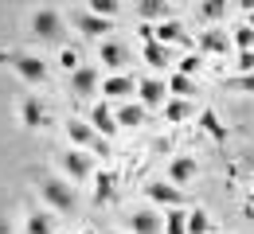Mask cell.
Returning a JSON list of instances; mask_svg holds the SVG:
<instances>
[{
  "mask_svg": "<svg viewBox=\"0 0 254 234\" xmlns=\"http://www.w3.org/2000/svg\"><path fill=\"white\" fill-rule=\"evenodd\" d=\"M0 63L4 67H12L28 86H43L47 82V63H43V55H32V51H0Z\"/></svg>",
  "mask_w": 254,
  "mask_h": 234,
  "instance_id": "cell-1",
  "label": "cell"
},
{
  "mask_svg": "<svg viewBox=\"0 0 254 234\" xmlns=\"http://www.w3.org/2000/svg\"><path fill=\"white\" fill-rule=\"evenodd\" d=\"M32 35L39 43H59L63 39V16L55 8H35L32 12Z\"/></svg>",
  "mask_w": 254,
  "mask_h": 234,
  "instance_id": "cell-2",
  "label": "cell"
},
{
  "mask_svg": "<svg viewBox=\"0 0 254 234\" xmlns=\"http://www.w3.org/2000/svg\"><path fill=\"white\" fill-rule=\"evenodd\" d=\"M39 195L51 211H74L78 199H74V187L63 184V180H39Z\"/></svg>",
  "mask_w": 254,
  "mask_h": 234,
  "instance_id": "cell-3",
  "label": "cell"
},
{
  "mask_svg": "<svg viewBox=\"0 0 254 234\" xmlns=\"http://www.w3.org/2000/svg\"><path fill=\"white\" fill-rule=\"evenodd\" d=\"M145 199L160 203V207H184L188 195H184V187H176V184H168V180H149V184H145Z\"/></svg>",
  "mask_w": 254,
  "mask_h": 234,
  "instance_id": "cell-4",
  "label": "cell"
},
{
  "mask_svg": "<svg viewBox=\"0 0 254 234\" xmlns=\"http://www.w3.org/2000/svg\"><path fill=\"white\" fill-rule=\"evenodd\" d=\"M63 172L70 176V184H74V180H90L94 164H90V156L82 148H70V152H63Z\"/></svg>",
  "mask_w": 254,
  "mask_h": 234,
  "instance_id": "cell-5",
  "label": "cell"
},
{
  "mask_svg": "<svg viewBox=\"0 0 254 234\" xmlns=\"http://www.w3.org/2000/svg\"><path fill=\"white\" fill-rule=\"evenodd\" d=\"M126 63H129V47L118 43V39H106V43H102V67L110 70V74H122Z\"/></svg>",
  "mask_w": 254,
  "mask_h": 234,
  "instance_id": "cell-6",
  "label": "cell"
},
{
  "mask_svg": "<svg viewBox=\"0 0 254 234\" xmlns=\"http://www.w3.org/2000/svg\"><path fill=\"white\" fill-rule=\"evenodd\" d=\"M94 90H102V78H98L94 67H78L70 74V94H74V98H90Z\"/></svg>",
  "mask_w": 254,
  "mask_h": 234,
  "instance_id": "cell-7",
  "label": "cell"
},
{
  "mask_svg": "<svg viewBox=\"0 0 254 234\" xmlns=\"http://www.w3.org/2000/svg\"><path fill=\"white\" fill-rule=\"evenodd\" d=\"M86 117H90V129H94L102 140H110V137L118 133V117L110 113V105H106V101H98V105L86 113Z\"/></svg>",
  "mask_w": 254,
  "mask_h": 234,
  "instance_id": "cell-8",
  "label": "cell"
},
{
  "mask_svg": "<svg viewBox=\"0 0 254 234\" xmlns=\"http://www.w3.org/2000/svg\"><path fill=\"white\" fill-rule=\"evenodd\" d=\"M20 121H24V129H43L47 125V109H43V101L35 94L20 98Z\"/></svg>",
  "mask_w": 254,
  "mask_h": 234,
  "instance_id": "cell-9",
  "label": "cell"
},
{
  "mask_svg": "<svg viewBox=\"0 0 254 234\" xmlns=\"http://www.w3.org/2000/svg\"><path fill=\"white\" fill-rule=\"evenodd\" d=\"M133 90H137V82H133L129 74H110V78H102V101H106V98L129 101V98H133Z\"/></svg>",
  "mask_w": 254,
  "mask_h": 234,
  "instance_id": "cell-10",
  "label": "cell"
},
{
  "mask_svg": "<svg viewBox=\"0 0 254 234\" xmlns=\"http://www.w3.org/2000/svg\"><path fill=\"white\" fill-rule=\"evenodd\" d=\"M66 137L74 140V148H98V140H102V137L90 129V121H82V117H70V121H66Z\"/></svg>",
  "mask_w": 254,
  "mask_h": 234,
  "instance_id": "cell-11",
  "label": "cell"
},
{
  "mask_svg": "<svg viewBox=\"0 0 254 234\" xmlns=\"http://www.w3.org/2000/svg\"><path fill=\"white\" fill-rule=\"evenodd\" d=\"M137 98L145 109H153V105H164L168 101V86L160 82V78H145V82H137Z\"/></svg>",
  "mask_w": 254,
  "mask_h": 234,
  "instance_id": "cell-12",
  "label": "cell"
},
{
  "mask_svg": "<svg viewBox=\"0 0 254 234\" xmlns=\"http://www.w3.org/2000/svg\"><path fill=\"white\" fill-rule=\"evenodd\" d=\"M199 51L203 55H227L231 51V35L223 32V28H207V32L199 35Z\"/></svg>",
  "mask_w": 254,
  "mask_h": 234,
  "instance_id": "cell-13",
  "label": "cell"
},
{
  "mask_svg": "<svg viewBox=\"0 0 254 234\" xmlns=\"http://www.w3.org/2000/svg\"><path fill=\"white\" fill-rule=\"evenodd\" d=\"M114 117H118V129H141V125H145V117H149V109H145L141 101H126Z\"/></svg>",
  "mask_w": 254,
  "mask_h": 234,
  "instance_id": "cell-14",
  "label": "cell"
},
{
  "mask_svg": "<svg viewBox=\"0 0 254 234\" xmlns=\"http://www.w3.org/2000/svg\"><path fill=\"white\" fill-rule=\"evenodd\" d=\"M110 28H114V24L102 20V16H94V12H82V16H78V32L86 35V39H102V43H106Z\"/></svg>",
  "mask_w": 254,
  "mask_h": 234,
  "instance_id": "cell-15",
  "label": "cell"
},
{
  "mask_svg": "<svg viewBox=\"0 0 254 234\" xmlns=\"http://www.w3.org/2000/svg\"><path fill=\"white\" fill-rule=\"evenodd\" d=\"M129 227H133V234H160V215L157 211H133L129 215Z\"/></svg>",
  "mask_w": 254,
  "mask_h": 234,
  "instance_id": "cell-16",
  "label": "cell"
},
{
  "mask_svg": "<svg viewBox=\"0 0 254 234\" xmlns=\"http://www.w3.org/2000/svg\"><path fill=\"white\" fill-rule=\"evenodd\" d=\"M191 180H195V160H191V156H176L172 168H168V184L184 187V184H191Z\"/></svg>",
  "mask_w": 254,
  "mask_h": 234,
  "instance_id": "cell-17",
  "label": "cell"
},
{
  "mask_svg": "<svg viewBox=\"0 0 254 234\" xmlns=\"http://www.w3.org/2000/svg\"><path fill=\"white\" fill-rule=\"evenodd\" d=\"M153 35H157V43H164V47H172V43H188L184 24H176V20H164V24H157V28H153Z\"/></svg>",
  "mask_w": 254,
  "mask_h": 234,
  "instance_id": "cell-18",
  "label": "cell"
},
{
  "mask_svg": "<svg viewBox=\"0 0 254 234\" xmlns=\"http://www.w3.org/2000/svg\"><path fill=\"white\" fill-rule=\"evenodd\" d=\"M168 59H172V47H164V43H157V39H149V43H145V63H149L153 70L168 67Z\"/></svg>",
  "mask_w": 254,
  "mask_h": 234,
  "instance_id": "cell-19",
  "label": "cell"
},
{
  "mask_svg": "<svg viewBox=\"0 0 254 234\" xmlns=\"http://www.w3.org/2000/svg\"><path fill=\"white\" fill-rule=\"evenodd\" d=\"M168 90H172V98H180V101H191V94H195V82H191L188 74H180V70H176V74L168 78Z\"/></svg>",
  "mask_w": 254,
  "mask_h": 234,
  "instance_id": "cell-20",
  "label": "cell"
},
{
  "mask_svg": "<svg viewBox=\"0 0 254 234\" xmlns=\"http://www.w3.org/2000/svg\"><path fill=\"white\" fill-rule=\"evenodd\" d=\"M164 117H168L172 125H180V121H188V117H191V101L168 98V101H164Z\"/></svg>",
  "mask_w": 254,
  "mask_h": 234,
  "instance_id": "cell-21",
  "label": "cell"
},
{
  "mask_svg": "<svg viewBox=\"0 0 254 234\" xmlns=\"http://www.w3.org/2000/svg\"><path fill=\"white\" fill-rule=\"evenodd\" d=\"M168 12H172V8L160 4V0H141V4H137V16H145V20H160V24L168 20Z\"/></svg>",
  "mask_w": 254,
  "mask_h": 234,
  "instance_id": "cell-22",
  "label": "cell"
},
{
  "mask_svg": "<svg viewBox=\"0 0 254 234\" xmlns=\"http://www.w3.org/2000/svg\"><path fill=\"white\" fill-rule=\"evenodd\" d=\"M24 234H51V215H47V211H32Z\"/></svg>",
  "mask_w": 254,
  "mask_h": 234,
  "instance_id": "cell-23",
  "label": "cell"
},
{
  "mask_svg": "<svg viewBox=\"0 0 254 234\" xmlns=\"http://www.w3.org/2000/svg\"><path fill=\"white\" fill-rule=\"evenodd\" d=\"M114 180H118V176H110V172H102V176L94 180V199L98 203H110V199H114Z\"/></svg>",
  "mask_w": 254,
  "mask_h": 234,
  "instance_id": "cell-24",
  "label": "cell"
},
{
  "mask_svg": "<svg viewBox=\"0 0 254 234\" xmlns=\"http://www.w3.org/2000/svg\"><path fill=\"white\" fill-rule=\"evenodd\" d=\"M164 231L168 234H188V211H168L164 215Z\"/></svg>",
  "mask_w": 254,
  "mask_h": 234,
  "instance_id": "cell-25",
  "label": "cell"
},
{
  "mask_svg": "<svg viewBox=\"0 0 254 234\" xmlns=\"http://www.w3.org/2000/svg\"><path fill=\"white\" fill-rule=\"evenodd\" d=\"M211 231V219H207V211H188V234H207Z\"/></svg>",
  "mask_w": 254,
  "mask_h": 234,
  "instance_id": "cell-26",
  "label": "cell"
},
{
  "mask_svg": "<svg viewBox=\"0 0 254 234\" xmlns=\"http://www.w3.org/2000/svg\"><path fill=\"white\" fill-rule=\"evenodd\" d=\"M86 12H94V16H102V20H114V16L122 12V4H118V0H94Z\"/></svg>",
  "mask_w": 254,
  "mask_h": 234,
  "instance_id": "cell-27",
  "label": "cell"
},
{
  "mask_svg": "<svg viewBox=\"0 0 254 234\" xmlns=\"http://www.w3.org/2000/svg\"><path fill=\"white\" fill-rule=\"evenodd\" d=\"M199 121H203V129L215 137V140H227V129H223L219 121H215V113H211V109H203V113H199Z\"/></svg>",
  "mask_w": 254,
  "mask_h": 234,
  "instance_id": "cell-28",
  "label": "cell"
},
{
  "mask_svg": "<svg viewBox=\"0 0 254 234\" xmlns=\"http://www.w3.org/2000/svg\"><path fill=\"white\" fill-rule=\"evenodd\" d=\"M231 43H235L239 51H254V28H247V24H243L239 32L231 35Z\"/></svg>",
  "mask_w": 254,
  "mask_h": 234,
  "instance_id": "cell-29",
  "label": "cell"
},
{
  "mask_svg": "<svg viewBox=\"0 0 254 234\" xmlns=\"http://www.w3.org/2000/svg\"><path fill=\"white\" fill-rule=\"evenodd\" d=\"M195 16H203V20H223V16H227V4H195Z\"/></svg>",
  "mask_w": 254,
  "mask_h": 234,
  "instance_id": "cell-30",
  "label": "cell"
},
{
  "mask_svg": "<svg viewBox=\"0 0 254 234\" xmlns=\"http://www.w3.org/2000/svg\"><path fill=\"white\" fill-rule=\"evenodd\" d=\"M199 67H203V55H184V59H180V74H188V78H191Z\"/></svg>",
  "mask_w": 254,
  "mask_h": 234,
  "instance_id": "cell-31",
  "label": "cell"
},
{
  "mask_svg": "<svg viewBox=\"0 0 254 234\" xmlns=\"http://www.w3.org/2000/svg\"><path fill=\"white\" fill-rule=\"evenodd\" d=\"M59 67H63L66 74H74V70H78V51H63V55H59Z\"/></svg>",
  "mask_w": 254,
  "mask_h": 234,
  "instance_id": "cell-32",
  "label": "cell"
},
{
  "mask_svg": "<svg viewBox=\"0 0 254 234\" xmlns=\"http://www.w3.org/2000/svg\"><path fill=\"white\" fill-rule=\"evenodd\" d=\"M227 86H231V90H254V74H235Z\"/></svg>",
  "mask_w": 254,
  "mask_h": 234,
  "instance_id": "cell-33",
  "label": "cell"
},
{
  "mask_svg": "<svg viewBox=\"0 0 254 234\" xmlns=\"http://www.w3.org/2000/svg\"><path fill=\"white\" fill-rule=\"evenodd\" d=\"M239 74H254V51H239Z\"/></svg>",
  "mask_w": 254,
  "mask_h": 234,
  "instance_id": "cell-34",
  "label": "cell"
},
{
  "mask_svg": "<svg viewBox=\"0 0 254 234\" xmlns=\"http://www.w3.org/2000/svg\"><path fill=\"white\" fill-rule=\"evenodd\" d=\"M0 234H12V227H8V215L0 211Z\"/></svg>",
  "mask_w": 254,
  "mask_h": 234,
  "instance_id": "cell-35",
  "label": "cell"
},
{
  "mask_svg": "<svg viewBox=\"0 0 254 234\" xmlns=\"http://www.w3.org/2000/svg\"><path fill=\"white\" fill-rule=\"evenodd\" d=\"M247 28H254V8H247Z\"/></svg>",
  "mask_w": 254,
  "mask_h": 234,
  "instance_id": "cell-36",
  "label": "cell"
},
{
  "mask_svg": "<svg viewBox=\"0 0 254 234\" xmlns=\"http://www.w3.org/2000/svg\"><path fill=\"white\" fill-rule=\"evenodd\" d=\"M82 234H94V231H82Z\"/></svg>",
  "mask_w": 254,
  "mask_h": 234,
  "instance_id": "cell-37",
  "label": "cell"
},
{
  "mask_svg": "<svg viewBox=\"0 0 254 234\" xmlns=\"http://www.w3.org/2000/svg\"><path fill=\"white\" fill-rule=\"evenodd\" d=\"M110 234H114V231H110Z\"/></svg>",
  "mask_w": 254,
  "mask_h": 234,
  "instance_id": "cell-38",
  "label": "cell"
}]
</instances>
